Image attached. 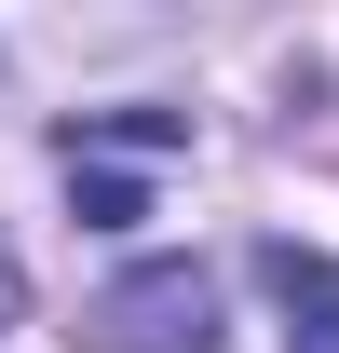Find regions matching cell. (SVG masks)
Returning a JSON list of instances; mask_svg holds the SVG:
<instances>
[{
  "label": "cell",
  "mask_w": 339,
  "mask_h": 353,
  "mask_svg": "<svg viewBox=\"0 0 339 353\" xmlns=\"http://www.w3.org/2000/svg\"><path fill=\"white\" fill-rule=\"evenodd\" d=\"M68 150V190H82V231H136L150 218V190H136V163H176L190 150V123L176 109H82V123L54 136Z\"/></svg>",
  "instance_id": "cell-1"
},
{
  "label": "cell",
  "mask_w": 339,
  "mask_h": 353,
  "mask_svg": "<svg viewBox=\"0 0 339 353\" xmlns=\"http://www.w3.org/2000/svg\"><path fill=\"white\" fill-rule=\"evenodd\" d=\"M95 340H109V353H217V285H204L190 259L123 272V285L95 299Z\"/></svg>",
  "instance_id": "cell-2"
},
{
  "label": "cell",
  "mask_w": 339,
  "mask_h": 353,
  "mask_svg": "<svg viewBox=\"0 0 339 353\" xmlns=\"http://www.w3.org/2000/svg\"><path fill=\"white\" fill-rule=\"evenodd\" d=\"M258 272H271V299H285V353H339V259L326 245H258Z\"/></svg>",
  "instance_id": "cell-3"
},
{
  "label": "cell",
  "mask_w": 339,
  "mask_h": 353,
  "mask_svg": "<svg viewBox=\"0 0 339 353\" xmlns=\"http://www.w3.org/2000/svg\"><path fill=\"white\" fill-rule=\"evenodd\" d=\"M14 312H28V272H14V245H0V326H14Z\"/></svg>",
  "instance_id": "cell-4"
}]
</instances>
